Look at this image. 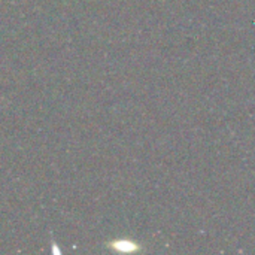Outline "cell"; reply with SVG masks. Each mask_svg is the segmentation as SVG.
Here are the masks:
<instances>
[{
  "mask_svg": "<svg viewBox=\"0 0 255 255\" xmlns=\"http://www.w3.org/2000/svg\"><path fill=\"white\" fill-rule=\"evenodd\" d=\"M109 247H111L112 250L118 251V253H134V251L139 250L137 245H136L134 242H131V241H124V239L111 242Z\"/></svg>",
  "mask_w": 255,
  "mask_h": 255,
  "instance_id": "1",
  "label": "cell"
}]
</instances>
